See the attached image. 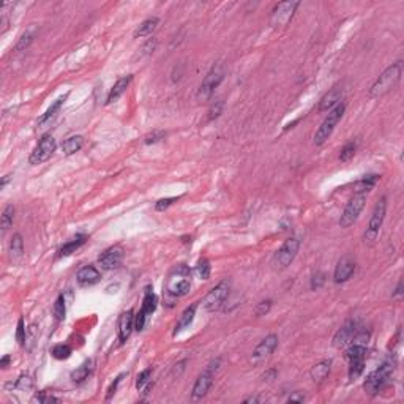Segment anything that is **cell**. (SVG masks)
Masks as SVG:
<instances>
[{"mask_svg":"<svg viewBox=\"0 0 404 404\" xmlns=\"http://www.w3.org/2000/svg\"><path fill=\"white\" fill-rule=\"evenodd\" d=\"M303 401H305V395L300 392H294L288 398V403H303Z\"/></svg>","mask_w":404,"mask_h":404,"instance_id":"45","label":"cell"},{"mask_svg":"<svg viewBox=\"0 0 404 404\" xmlns=\"http://www.w3.org/2000/svg\"><path fill=\"white\" fill-rule=\"evenodd\" d=\"M133 328H134V313L133 309H128L118 317V339H120V343H125L130 338Z\"/></svg>","mask_w":404,"mask_h":404,"instance_id":"15","label":"cell"},{"mask_svg":"<svg viewBox=\"0 0 404 404\" xmlns=\"http://www.w3.org/2000/svg\"><path fill=\"white\" fill-rule=\"evenodd\" d=\"M122 259H123L122 246L115 245V246L107 248L104 253H101L100 258H98V262L104 270H114L122 264Z\"/></svg>","mask_w":404,"mask_h":404,"instance_id":"12","label":"cell"},{"mask_svg":"<svg viewBox=\"0 0 404 404\" xmlns=\"http://www.w3.org/2000/svg\"><path fill=\"white\" fill-rule=\"evenodd\" d=\"M86 243V235H78L76 238H73L71 242L65 243L62 248H60V251H59V256L60 258H65V256H70L73 254L79 246H82Z\"/></svg>","mask_w":404,"mask_h":404,"instance_id":"26","label":"cell"},{"mask_svg":"<svg viewBox=\"0 0 404 404\" xmlns=\"http://www.w3.org/2000/svg\"><path fill=\"white\" fill-rule=\"evenodd\" d=\"M229 289H231V283L227 280H223L221 283H218L216 286L210 291L205 299L202 300V306L207 311H218L224 305V302L229 296Z\"/></svg>","mask_w":404,"mask_h":404,"instance_id":"5","label":"cell"},{"mask_svg":"<svg viewBox=\"0 0 404 404\" xmlns=\"http://www.w3.org/2000/svg\"><path fill=\"white\" fill-rule=\"evenodd\" d=\"M221 109H223V101H215L212 104V107L208 109V120H213L216 118L219 114H221Z\"/></svg>","mask_w":404,"mask_h":404,"instance_id":"40","label":"cell"},{"mask_svg":"<svg viewBox=\"0 0 404 404\" xmlns=\"http://www.w3.org/2000/svg\"><path fill=\"white\" fill-rule=\"evenodd\" d=\"M270 308H272V302L270 300H267V302H261L259 305H258V308H256V311H254V314L258 316V317H261V316H265L270 311Z\"/></svg>","mask_w":404,"mask_h":404,"instance_id":"41","label":"cell"},{"mask_svg":"<svg viewBox=\"0 0 404 404\" xmlns=\"http://www.w3.org/2000/svg\"><path fill=\"white\" fill-rule=\"evenodd\" d=\"M385 212H387V198L384 196V198L379 199V202L374 207V212L371 215L370 224L365 231V242L371 243V242L376 240V237L379 235V231H381L384 218H385Z\"/></svg>","mask_w":404,"mask_h":404,"instance_id":"6","label":"cell"},{"mask_svg":"<svg viewBox=\"0 0 404 404\" xmlns=\"http://www.w3.org/2000/svg\"><path fill=\"white\" fill-rule=\"evenodd\" d=\"M131 79H133V76H123V78L118 79V81L115 82V84H114V87L111 89V92H109L106 103H107V104H109V103H114V101H117L118 98H120V97L125 94V92H126L128 86H130Z\"/></svg>","mask_w":404,"mask_h":404,"instance_id":"20","label":"cell"},{"mask_svg":"<svg viewBox=\"0 0 404 404\" xmlns=\"http://www.w3.org/2000/svg\"><path fill=\"white\" fill-rule=\"evenodd\" d=\"M54 316H56L57 320H63L65 319V313H67V308H65V299H63V296H59L56 303H54Z\"/></svg>","mask_w":404,"mask_h":404,"instance_id":"34","label":"cell"},{"mask_svg":"<svg viewBox=\"0 0 404 404\" xmlns=\"http://www.w3.org/2000/svg\"><path fill=\"white\" fill-rule=\"evenodd\" d=\"M398 294H401V283L398 284V288H397V292H395V296H398Z\"/></svg>","mask_w":404,"mask_h":404,"instance_id":"51","label":"cell"},{"mask_svg":"<svg viewBox=\"0 0 404 404\" xmlns=\"http://www.w3.org/2000/svg\"><path fill=\"white\" fill-rule=\"evenodd\" d=\"M196 308H198V303H193L191 306H188L185 311L182 313L179 322L176 324V328H174V336H177L179 333H182L183 330L188 328L193 322V319H195V314H196Z\"/></svg>","mask_w":404,"mask_h":404,"instance_id":"19","label":"cell"},{"mask_svg":"<svg viewBox=\"0 0 404 404\" xmlns=\"http://www.w3.org/2000/svg\"><path fill=\"white\" fill-rule=\"evenodd\" d=\"M401 73H403V62H397V63H393V65H390L371 86L370 97L381 98L384 95H387L389 92H392L398 86V82L401 79Z\"/></svg>","mask_w":404,"mask_h":404,"instance_id":"1","label":"cell"},{"mask_svg":"<svg viewBox=\"0 0 404 404\" xmlns=\"http://www.w3.org/2000/svg\"><path fill=\"white\" fill-rule=\"evenodd\" d=\"M10 360H11V357H10V355L2 357V360H0V366H2V368H6L8 363H10Z\"/></svg>","mask_w":404,"mask_h":404,"instance_id":"48","label":"cell"},{"mask_svg":"<svg viewBox=\"0 0 404 404\" xmlns=\"http://www.w3.org/2000/svg\"><path fill=\"white\" fill-rule=\"evenodd\" d=\"M8 180H10V176H5V177L2 179V183H0V188L3 190V188H5V185H6V183H8Z\"/></svg>","mask_w":404,"mask_h":404,"instance_id":"49","label":"cell"},{"mask_svg":"<svg viewBox=\"0 0 404 404\" xmlns=\"http://www.w3.org/2000/svg\"><path fill=\"white\" fill-rule=\"evenodd\" d=\"M67 100V97H62V98H59L56 103H52L51 104V107L48 109V111H46L40 118H38V125L40 126H43L44 123H48L49 120H52L54 117H56V114L60 111V107H62V104H63V101Z\"/></svg>","mask_w":404,"mask_h":404,"instance_id":"29","label":"cell"},{"mask_svg":"<svg viewBox=\"0 0 404 404\" xmlns=\"http://www.w3.org/2000/svg\"><path fill=\"white\" fill-rule=\"evenodd\" d=\"M365 202H366L365 195H355L351 201H349L341 218H339V226L344 227V229L349 227V226H352L357 221V218H359L360 212L363 210Z\"/></svg>","mask_w":404,"mask_h":404,"instance_id":"8","label":"cell"},{"mask_svg":"<svg viewBox=\"0 0 404 404\" xmlns=\"http://www.w3.org/2000/svg\"><path fill=\"white\" fill-rule=\"evenodd\" d=\"M277 346H278V336L277 335L265 336L262 341L254 347V351H253V362L258 363V362L265 360L267 357H270L273 354V351L277 349Z\"/></svg>","mask_w":404,"mask_h":404,"instance_id":"13","label":"cell"},{"mask_svg":"<svg viewBox=\"0 0 404 404\" xmlns=\"http://www.w3.org/2000/svg\"><path fill=\"white\" fill-rule=\"evenodd\" d=\"M324 283H325V275L319 272V273L313 275V278H311V288H313V289H319Z\"/></svg>","mask_w":404,"mask_h":404,"instance_id":"43","label":"cell"},{"mask_svg":"<svg viewBox=\"0 0 404 404\" xmlns=\"http://www.w3.org/2000/svg\"><path fill=\"white\" fill-rule=\"evenodd\" d=\"M365 370V359L349 360V379L355 381Z\"/></svg>","mask_w":404,"mask_h":404,"instance_id":"31","label":"cell"},{"mask_svg":"<svg viewBox=\"0 0 404 404\" xmlns=\"http://www.w3.org/2000/svg\"><path fill=\"white\" fill-rule=\"evenodd\" d=\"M393 371H395V366L390 363V362H385L382 363L378 370H374L368 378H366L365 384H363V389L365 392L374 397V395H378L385 385L389 384V381L392 379L393 376Z\"/></svg>","mask_w":404,"mask_h":404,"instance_id":"3","label":"cell"},{"mask_svg":"<svg viewBox=\"0 0 404 404\" xmlns=\"http://www.w3.org/2000/svg\"><path fill=\"white\" fill-rule=\"evenodd\" d=\"M330 365H332V363H330V360H322V362H319L317 365H314L309 371L311 379H313L314 382H322L330 373Z\"/></svg>","mask_w":404,"mask_h":404,"instance_id":"22","label":"cell"},{"mask_svg":"<svg viewBox=\"0 0 404 404\" xmlns=\"http://www.w3.org/2000/svg\"><path fill=\"white\" fill-rule=\"evenodd\" d=\"M161 137H164V134L163 133H155V134H152V136H149L145 139V144H150V142H157V141H160Z\"/></svg>","mask_w":404,"mask_h":404,"instance_id":"46","label":"cell"},{"mask_svg":"<svg viewBox=\"0 0 404 404\" xmlns=\"http://www.w3.org/2000/svg\"><path fill=\"white\" fill-rule=\"evenodd\" d=\"M125 374H120V376H117L115 378V381L111 384V387H109V390H107V395H106V401H109V400H112V397L115 395V392H117V387H118V384L122 382V378H123Z\"/></svg>","mask_w":404,"mask_h":404,"instance_id":"42","label":"cell"},{"mask_svg":"<svg viewBox=\"0 0 404 404\" xmlns=\"http://www.w3.org/2000/svg\"><path fill=\"white\" fill-rule=\"evenodd\" d=\"M261 400L258 398V397H251V398H246L245 400V403H259Z\"/></svg>","mask_w":404,"mask_h":404,"instance_id":"50","label":"cell"},{"mask_svg":"<svg viewBox=\"0 0 404 404\" xmlns=\"http://www.w3.org/2000/svg\"><path fill=\"white\" fill-rule=\"evenodd\" d=\"M150 374H152V370H144L139 376H137V381H136L137 390H142L144 385L150 382Z\"/></svg>","mask_w":404,"mask_h":404,"instance_id":"39","label":"cell"},{"mask_svg":"<svg viewBox=\"0 0 404 404\" xmlns=\"http://www.w3.org/2000/svg\"><path fill=\"white\" fill-rule=\"evenodd\" d=\"M71 355V347L68 344H57L52 349V357L57 360H67Z\"/></svg>","mask_w":404,"mask_h":404,"instance_id":"33","label":"cell"},{"mask_svg":"<svg viewBox=\"0 0 404 404\" xmlns=\"http://www.w3.org/2000/svg\"><path fill=\"white\" fill-rule=\"evenodd\" d=\"M299 248H300V242L297 238H288L277 251V254H275V265H277L278 269H286L288 265H291V262L296 259Z\"/></svg>","mask_w":404,"mask_h":404,"instance_id":"10","label":"cell"},{"mask_svg":"<svg viewBox=\"0 0 404 404\" xmlns=\"http://www.w3.org/2000/svg\"><path fill=\"white\" fill-rule=\"evenodd\" d=\"M224 78V68L221 63H216V65L207 73V76L202 81V84L199 87V97L201 98H208L212 97L213 90L221 84V81Z\"/></svg>","mask_w":404,"mask_h":404,"instance_id":"9","label":"cell"},{"mask_svg":"<svg viewBox=\"0 0 404 404\" xmlns=\"http://www.w3.org/2000/svg\"><path fill=\"white\" fill-rule=\"evenodd\" d=\"M84 145V137L82 136H71L68 139L62 142V150L65 155H73L81 150V147Z\"/></svg>","mask_w":404,"mask_h":404,"instance_id":"23","label":"cell"},{"mask_svg":"<svg viewBox=\"0 0 404 404\" xmlns=\"http://www.w3.org/2000/svg\"><path fill=\"white\" fill-rule=\"evenodd\" d=\"M32 40H33V33L32 32H25L21 38H19V41H17V44H16V51H24V49H27L29 48V44L32 43Z\"/></svg>","mask_w":404,"mask_h":404,"instance_id":"37","label":"cell"},{"mask_svg":"<svg viewBox=\"0 0 404 404\" xmlns=\"http://www.w3.org/2000/svg\"><path fill=\"white\" fill-rule=\"evenodd\" d=\"M196 272L199 275V278L208 280L210 278V262L207 259H201L196 265Z\"/></svg>","mask_w":404,"mask_h":404,"instance_id":"36","label":"cell"},{"mask_svg":"<svg viewBox=\"0 0 404 404\" xmlns=\"http://www.w3.org/2000/svg\"><path fill=\"white\" fill-rule=\"evenodd\" d=\"M56 147H57V142L51 134L43 136L40 139V142H38V145L35 147V150L30 155V158H29L30 164L36 166V164H41L44 161H48L52 157V153L56 152Z\"/></svg>","mask_w":404,"mask_h":404,"instance_id":"7","label":"cell"},{"mask_svg":"<svg viewBox=\"0 0 404 404\" xmlns=\"http://www.w3.org/2000/svg\"><path fill=\"white\" fill-rule=\"evenodd\" d=\"M355 272V262L349 258H343L341 261L338 262L336 269H335V275H333V280L335 283H344L347 281L349 278L352 277V273Z\"/></svg>","mask_w":404,"mask_h":404,"instance_id":"18","label":"cell"},{"mask_svg":"<svg viewBox=\"0 0 404 404\" xmlns=\"http://www.w3.org/2000/svg\"><path fill=\"white\" fill-rule=\"evenodd\" d=\"M212 384H213V373L212 371H208L205 370L202 374H199V378L196 379L195 382V387H193V392H191V397L193 400H201V398H204L208 389L212 387Z\"/></svg>","mask_w":404,"mask_h":404,"instance_id":"14","label":"cell"},{"mask_svg":"<svg viewBox=\"0 0 404 404\" xmlns=\"http://www.w3.org/2000/svg\"><path fill=\"white\" fill-rule=\"evenodd\" d=\"M379 180V176H370V177H365L359 182L354 183V190L357 195H365V193H368L370 190L374 188L376 182Z\"/></svg>","mask_w":404,"mask_h":404,"instance_id":"27","label":"cell"},{"mask_svg":"<svg viewBox=\"0 0 404 404\" xmlns=\"http://www.w3.org/2000/svg\"><path fill=\"white\" fill-rule=\"evenodd\" d=\"M13 219H14V207L10 204L5 207L3 213H2V221H0V224H2V232H5L6 229L13 224Z\"/></svg>","mask_w":404,"mask_h":404,"instance_id":"32","label":"cell"},{"mask_svg":"<svg viewBox=\"0 0 404 404\" xmlns=\"http://www.w3.org/2000/svg\"><path fill=\"white\" fill-rule=\"evenodd\" d=\"M94 362L92 360H86L84 363H82L79 368H76L75 371L71 373V379L73 382H76V384H81V382H84L87 378H89V374L92 373V368H94Z\"/></svg>","mask_w":404,"mask_h":404,"instance_id":"24","label":"cell"},{"mask_svg":"<svg viewBox=\"0 0 404 404\" xmlns=\"http://www.w3.org/2000/svg\"><path fill=\"white\" fill-rule=\"evenodd\" d=\"M179 198H166V199H160L158 202H157V210L158 212H161V210H166L174 201H177Z\"/></svg>","mask_w":404,"mask_h":404,"instance_id":"44","label":"cell"},{"mask_svg":"<svg viewBox=\"0 0 404 404\" xmlns=\"http://www.w3.org/2000/svg\"><path fill=\"white\" fill-rule=\"evenodd\" d=\"M16 339H17V343H19L21 346H24V344H25V341H27V335H25V328H24V319H22V317H21L19 320H17Z\"/></svg>","mask_w":404,"mask_h":404,"instance_id":"38","label":"cell"},{"mask_svg":"<svg viewBox=\"0 0 404 404\" xmlns=\"http://www.w3.org/2000/svg\"><path fill=\"white\" fill-rule=\"evenodd\" d=\"M299 5H300L299 2H281V3H278L272 11V19H270L272 25H275V27H277V25H286L292 19V16H294V13H296Z\"/></svg>","mask_w":404,"mask_h":404,"instance_id":"11","label":"cell"},{"mask_svg":"<svg viewBox=\"0 0 404 404\" xmlns=\"http://www.w3.org/2000/svg\"><path fill=\"white\" fill-rule=\"evenodd\" d=\"M155 308H157V296L153 294V291L150 288H147L145 289V294H144V300H142V306L141 309L144 311V313L147 316H150Z\"/></svg>","mask_w":404,"mask_h":404,"instance_id":"28","label":"cell"},{"mask_svg":"<svg viewBox=\"0 0 404 404\" xmlns=\"http://www.w3.org/2000/svg\"><path fill=\"white\" fill-rule=\"evenodd\" d=\"M339 100H341V89H339V87H333L332 90L328 92V94H325L322 97V100H320L319 111L324 112V111H328V109H333L338 104Z\"/></svg>","mask_w":404,"mask_h":404,"instance_id":"21","label":"cell"},{"mask_svg":"<svg viewBox=\"0 0 404 404\" xmlns=\"http://www.w3.org/2000/svg\"><path fill=\"white\" fill-rule=\"evenodd\" d=\"M10 254H11V259L14 262H17L24 254V242H22V235L21 234H14L13 238H11V243H10Z\"/></svg>","mask_w":404,"mask_h":404,"instance_id":"25","label":"cell"},{"mask_svg":"<svg viewBox=\"0 0 404 404\" xmlns=\"http://www.w3.org/2000/svg\"><path fill=\"white\" fill-rule=\"evenodd\" d=\"M355 150H357V144H354V142L346 144L341 149V153H339V160H341L343 163L349 161L355 155Z\"/></svg>","mask_w":404,"mask_h":404,"instance_id":"35","label":"cell"},{"mask_svg":"<svg viewBox=\"0 0 404 404\" xmlns=\"http://www.w3.org/2000/svg\"><path fill=\"white\" fill-rule=\"evenodd\" d=\"M158 22L160 19L158 17H149V19H145L139 27L136 29L134 32V36L137 38V36H145V35H150L155 29L158 27Z\"/></svg>","mask_w":404,"mask_h":404,"instance_id":"30","label":"cell"},{"mask_svg":"<svg viewBox=\"0 0 404 404\" xmlns=\"http://www.w3.org/2000/svg\"><path fill=\"white\" fill-rule=\"evenodd\" d=\"M166 291L172 297H183L191 291V270L187 265H177L174 272L169 275L166 284Z\"/></svg>","mask_w":404,"mask_h":404,"instance_id":"2","label":"cell"},{"mask_svg":"<svg viewBox=\"0 0 404 404\" xmlns=\"http://www.w3.org/2000/svg\"><path fill=\"white\" fill-rule=\"evenodd\" d=\"M275 376H277V371H275V370H270V371H267V373H265V374L262 376V379H264V381H272V379L275 378Z\"/></svg>","mask_w":404,"mask_h":404,"instance_id":"47","label":"cell"},{"mask_svg":"<svg viewBox=\"0 0 404 404\" xmlns=\"http://www.w3.org/2000/svg\"><path fill=\"white\" fill-rule=\"evenodd\" d=\"M344 111H346V104L344 103H338L332 109V111L328 112V115L325 117V120L320 123V126L317 128V131L314 134V144L316 145H322L328 139L330 134L333 133L335 126L338 125V122L341 120Z\"/></svg>","mask_w":404,"mask_h":404,"instance_id":"4","label":"cell"},{"mask_svg":"<svg viewBox=\"0 0 404 404\" xmlns=\"http://www.w3.org/2000/svg\"><path fill=\"white\" fill-rule=\"evenodd\" d=\"M355 332H357V322H355V320H349V322H346L335 333V336H333V346L338 347V349H341L343 346H346L349 341H351Z\"/></svg>","mask_w":404,"mask_h":404,"instance_id":"16","label":"cell"},{"mask_svg":"<svg viewBox=\"0 0 404 404\" xmlns=\"http://www.w3.org/2000/svg\"><path fill=\"white\" fill-rule=\"evenodd\" d=\"M100 278H101V275L94 265H86V267H82L76 275L78 284L82 288L94 286V284H97L100 281Z\"/></svg>","mask_w":404,"mask_h":404,"instance_id":"17","label":"cell"}]
</instances>
